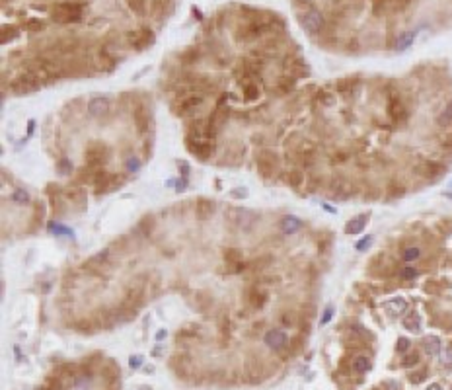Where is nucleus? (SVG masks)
I'll return each mask as SVG.
<instances>
[{
	"label": "nucleus",
	"mask_w": 452,
	"mask_h": 390,
	"mask_svg": "<svg viewBox=\"0 0 452 390\" xmlns=\"http://www.w3.org/2000/svg\"><path fill=\"white\" fill-rule=\"evenodd\" d=\"M203 101H205V96L199 90H195V86L189 84V86H183L178 90L176 99L172 103V111L178 117H189L203 105Z\"/></svg>",
	"instance_id": "nucleus-1"
},
{
	"label": "nucleus",
	"mask_w": 452,
	"mask_h": 390,
	"mask_svg": "<svg viewBox=\"0 0 452 390\" xmlns=\"http://www.w3.org/2000/svg\"><path fill=\"white\" fill-rule=\"evenodd\" d=\"M28 70H32L39 82H51V80L61 78V76L65 74V72H63V66L59 65L57 61L45 59V57L33 59L32 63H30V66H28Z\"/></svg>",
	"instance_id": "nucleus-2"
},
{
	"label": "nucleus",
	"mask_w": 452,
	"mask_h": 390,
	"mask_svg": "<svg viewBox=\"0 0 452 390\" xmlns=\"http://www.w3.org/2000/svg\"><path fill=\"white\" fill-rule=\"evenodd\" d=\"M51 18L59 24H70L82 20V4L78 2H59L51 10Z\"/></svg>",
	"instance_id": "nucleus-3"
},
{
	"label": "nucleus",
	"mask_w": 452,
	"mask_h": 390,
	"mask_svg": "<svg viewBox=\"0 0 452 390\" xmlns=\"http://www.w3.org/2000/svg\"><path fill=\"white\" fill-rule=\"evenodd\" d=\"M386 113H388V117H390L394 123H398V125H402V123H406V121L409 119V111H407V107H406L402 96H400L396 90L388 92Z\"/></svg>",
	"instance_id": "nucleus-4"
},
{
	"label": "nucleus",
	"mask_w": 452,
	"mask_h": 390,
	"mask_svg": "<svg viewBox=\"0 0 452 390\" xmlns=\"http://www.w3.org/2000/svg\"><path fill=\"white\" fill-rule=\"evenodd\" d=\"M84 156H86L88 166H92L96 170H101V166L109 158V146L105 143H90L86 146V150H84Z\"/></svg>",
	"instance_id": "nucleus-5"
},
{
	"label": "nucleus",
	"mask_w": 452,
	"mask_h": 390,
	"mask_svg": "<svg viewBox=\"0 0 452 390\" xmlns=\"http://www.w3.org/2000/svg\"><path fill=\"white\" fill-rule=\"evenodd\" d=\"M277 164H279L277 152H273L269 148H263L258 154V172L265 180H271L277 174Z\"/></svg>",
	"instance_id": "nucleus-6"
},
{
	"label": "nucleus",
	"mask_w": 452,
	"mask_h": 390,
	"mask_svg": "<svg viewBox=\"0 0 452 390\" xmlns=\"http://www.w3.org/2000/svg\"><path fill=\"white\" fill-rule=\"evenodd\" d=\"M185 146L201 162H207L215 154V141H197V139H191L185 135Z\"/></svg>",
	"instance_id": "nucleus-7"
},
{
	"label": "nucleus",
	"mask_w": 452,
	"mask_h": 390,
	"mask_svg": "<svg viewBox=\"0 0 452 390\" xmlns=\"http://www.w3.org/2000/svg\"><path fill=\"white\" fill-rule=\"evenodd\" d=\"M123 178H119V174H107V172H103V170H99L96 176V180H94V190H96L97 195L101 194H109V192H113L115 188H119V186H123Z\"/></svg>",
	"instance_id": "nucleus-8"
},
{
	"label": "nucleus",
	"mask_w": 452,
	"mask_h": 390,
	"mask_svg": "<svg viewBox=\"0 0 452 390\" xmlns=\"http://www.w3.org/2000/svg\"><path fill=\"white\" fill-rule=\"evenodd\" d=\"M267 30H269V24H265L261 20H250L244 26L238 28L236 39L238 41H254V39H258L259 35H263Z\"/></svg>",
	"instance_id": "nucleus-9"
},
{
	"label": "nucleus",
	"mask_w": 452,
	"mask_h": 390,
	"mask_svg": "<svg viewBox=\"0 0 452 390\" xmlns=\"http://www.w3.org/2000/svg\"><path fill=\"white\" fill-rule=\"evenodd\" d=\"M39 86H41V82L35 78V74H33L32 70H28V68H26V72H22L20 76H16V78L12 80V84H10L12 92H16V94L35 92Z\"/></svg>",
	"instance_id": "nucleus-10"
},
{
	"label": "nucleus",
	"mask_w": 452,
	"mask_h": 390,
	"mask_svg": "<svg viewBox=\"0 0 452 390\" xmlns=\"http://www.w3.org/2000/svg\"><path fill=\"white\" fill-rule=\"evenodd\" d=\"M300 26L310 33V35H316L323 30V16L320 10L316 8H308L306 12L300 14Z\"/></svg>",
	"instance_id": "nucleus-11"
},
{
	"label": "nucleus",
	"mask_w": 452,
	"mask_h": 390,
	"mask_svg": "<svg viewBox=\"0 0 452 390\" xmlns=\"http://www.w3.org/2000/svg\"><path fill=\"white\" fill-rule=\"evenodd\" d=\"M127 41H129V45L135 51H144L146 47H150L154 43V33L148 28H140L136 32H131L127 35Z\"/></svg>",
	"instance_id": "nucleus-12"
},
{
	"label": "nucleus",
	"mask_w": 452,
	"mask_h": 390,
	"mask_svg": "<svg viewBox=\"0 0 452 390\" xmlns=\"http://www.w3.org/2000/svg\"><path fill=\"white\" fill-rule=\"evenodd\" d=\"M225 261H226V267H228V273H242L248 267V263L242 261V252L236 250V248L226 250Z\"/></svg>",
	"instance_id": "nucleus-13"
},
{
	"label": "nucleus",
	"mask_w": 452,
	"mask_h": 390,
	"mask_svg": "<svg viewBox=\"0 0 452 390\" xmlns=\"http://www.w3.org/2000/svg\"><path fill=\"white\" fill-rule=\"evenodd\" d=\"M225 98L226 96H223V99H221V101H219V105H217V109H215V111H213V115L209 117V127L215 131V133L221 129L226 121H228V117H230L228 107H225Z\"/></svg>",
	"instance_id": "nucleus-14"
},
{
	"label": "nucleus",
	"mask_w": 452,
	"mask_h": 390,
	"mask_svg": "<svg viewBox=\"0 0 452 390\" xmlns=\"http://www.w3.org/2000/svg\"><path fill=\"white\" fill-rule=\"evenodd\" d=\"M267 298H269V292L265 291V289L250 287V289L246 291V300H248L254 308H263L265 302H267Z\"/></svg>",
	"instance_id": "nucleus-15"
},
{
	"label": "nucleus",
	"mask_w": 452,
	"mask_h": 390,
	"mask_svg": "<svg viewBox=\"0 0 452 390\" xmlns=\"http://www.w3.org/2000/svg\"><path fill=\"white\" fill-rule=\"evenodd\" d=\"M287 334L285 332H281V330H269L267 334H265V343H267V347H271V349H283L285 345H287Z\"/></svg>",
	"instance_id": "nucleus-16"
},
{
	"label": "nucleus",
	"mask_w": 452,
	"mask_h": 390,
	"mask_svg": "<svg viewBox=\"0 0 452 390\" xmlns=\"http://www.w3.org/2000/svg\"><path fill=\"white\" fill-rule=\"evenodd\" d=\"M213 215H215V203L209 199H199L195 207V217L199 221H209Z\"/></svg>",
	"instance_id": "nucleus-17"
},
{
	"label": "nucleus",
	"mask_w": 452,
	"mask_h": 390,
	"mask_svg": "<svg viewBox=\"0 0 452 390\" xmlns=\"http://www.w3.org/2000/svg\"><path fill=\"white\" fill-rule=\"evenodd\" d=\"M384 308H386L388 314H392V316H400V314H404V312L407 310V300H406V298H402V296L390 298V300L384 302Z\"/></svg>",
	"instance_id": "nucleus-18"
},
{
	"label": "nucleus",
	"mask_w": 452,
	"mask_h": 390,
	"mask_svg": "<svg viewBox=\"0 0 452 390\" xmlns=\"http://www.w3.org/2000/svg\"><path fill=\"white\" fill-rule=\"evenodd\" d=\"M133 119H135V125H136V129L140 131V133H146L148 131V127H150V113H146L144 107H136L133 111Z\"/></svg>",
	"instance_id": "nucleus-19"
},
{
	"label": "nucleus",
	"mask_w": 452,
	"mask_h": 390,
	"mask_svg": "<svg viewBox=\"0 0 452 390\" xmlns=\"http://www.w3.org/2000/svg\"><path fill=\"white\" fill-rule=\"evenodd\" d=\"M107 109H109V99H107V98H103V96L92 98V99H90V103H88V111H90L94 117L103 115Z\"/></svg>",
	"instance_id": "nucleus-20"
},
{
	"label": "nucleus",
	"mask_w": 452,
	"mask_h": 390,
	"mask_svg": "<svg viewBox=\"0 0 452 390\" xmlns=\"http://www.w3.org/2000/svg\"><path fill=\"white\" fill-rule=\"evenodd\" d=\"M97 172H99V170L92 168V166H88V164H84V166L78 170V176H76V184H80V186H84V184H94V180H96Z\"/></svg>",
	"instance_id": "nucleus-21"
},
{
	"label": "nucleus",
	"mask_w": 452,
	"mask_h": 390,
	"mask_svg": "<svg viewBox=\"0 0 452 390\" xmlns=\"http://www.w3.org/2000/svg\"><path fill=\"white\" fill-rule=\"evenodd\" d=\"M292 88H294V76H281V78L275 82L273 92L279 94V96H287Z\"/></svg>",
	"instance_id": "nucleus-22"
},
{
	"label": "nucleus",
	"mask_w": 452,
	"mask_h": 390,
	"mask_svg": "<svg viewBox=\"0 0 452 390\" xmlns=\"http://www.w3.org/2000/svg\"><path fill=\"white\" fill-rule=\"evenodd\" d=\"M423 349H425V353H429V355H439V353L443 351L441 340H439L437 336H427V338L423 340Z\"/></svg>",
	"instance_id": "nucleus-23"
},
{
	"label": "nucleus",
	"mask_w": 452,
	"mask_h": 390,
	"mask_svg": "<svg viewBox=\"0 0 452 390\" xmlns=\"http://www.w3.org/2000/svg\"><path fill=\"white\" fill-rule=\"evenodd\" d=\"M142 294H144L142 285H133V287L127 289V298H125V302H129L131 306H135V302H136V304H142ZM135 308H136V306H135Z\"/></svg>",
	"instance_id": "nucleus-24"
},
{
	"label": "nucleus",
	"mask_w": 452,
	"mask_h": 390,
	"mask_svg": "<svg viewBox=\"0 0 452 390\" xmlns=\"http://www.w3.org/2000/svg\"><path fill=\"white\" fill-rule=\"evenodd\" d=\"M302 227H304V223L300 219H296V217H285L281 221V228H283L285 234H294L296 230H300Z\"/></svg>",
	"instance_id": "nucleus-25"
},
{
	"label": "nucleus",
	"mask_w": 452,
	"mask_h": 390,
	"mask_svg": "<svg viewBox=\"0 0 452 390\" xmlns=\"http://www.w3.org/2000/svg\"><path fill=\"white\" fill-rule=\"evenodd\" d=\"M437 125L443 127V129H447V127H451L452 125V101H449V103L445 105V109L437 115Z\"/></svg>",
	"instance_id": "nucleus-26"
},
{
	"label": "nucleus",
	"mask_w": 452,
	"mask_h": 390,
	"mask_svg": "<svg viewBox=\"0 0 452 390\" xmlns=\"http://www.w3.org/2000/svg\"><path fill=\"white\" fill-rule=\"evenodd\" d=\"M366 221H368V215H361V217H357L353 221H349L347 227H345V232H347V234H359V232L364 228Z\"/></svg>",
	"instance_id": "nucleus-27"
},
{
	"label": "nucleus",
	"mask_w": 452,
	"mask_h": 390,
	"mask_svg": "<svg viewBox=\"0 0 452 390\" xmlns=\"http://www.w3.org/2000/svg\"><path fill=\"white\" fill-rule=\"evenodd\" d=\"M404 328L407 330V332H413V334H417L421 330V316L417 314V312H411V314H407L406 318H404Z\"/></svg>",
	"instance_id": "nucleus-28"
},
{
	"label": "nucleus",
	"mask_w": 452,
	"mask_h": 390,
	"mask_svg": "<svg viewBox=\"0 0 452 390\" xmlns=\"http://www.w3.org/2000/svg\"><path fill=\"white\" fill-rule=\"evenodd\" d=\"M271 263H273V256L263 254V256L256 258L254 261H250V263H248V267H250V269H254V271H263V269H267Z\"/></svg>",
	"instance_id": "nucleus-29"
},
{
	"label": "nucleus",
	"mask_w": 452,
	"mask_h": 390,
	"mask_svg": "<svg viewBox=\"0 0 452 390\" xmlns=\"http://www.w3.org/2000/svg\"><path fill=\"white\" fill-rule=\"evenodd\" d=\"M99 63H101V68H105V70H113L115 65H117V59L111 55V51L101 49V51H99Z\"/></svg>",
	"instance_id": "nucleus-30"
},
{
	"label": "nucleus",
	"mask_w": 452,
	"mask_h": 390,
	"mask_svg": "<svg viewBox=\"0 0 452 390\" xmlns=\"http://www.w3.org/2000/svg\"><path fill=\"white\" fill-rule=\"evenodd\" d=\"M199 57H201V51L197 47H191V49H185L180 55V61H181V65H193V63L199 61Z\"/></svg>",
	"instance_id": "nucleus-31"
},
{
	"label": "nucleus",
	"mask_w": 452,
	"mask_h": 390,
	"mask_svg": "<svg viewBox=\"0 0 452 390\" xmlns=\"http://www.w3.org/2000/svg\"><path fill=\"white\" fill-rule=\"evenodd\" d=\"M415 35H417V32H415V30H413V32L402 33V35L398 37V41H396V49H398V51H404V49H407V47L413 43Z\"/></svg>",
	"instance_id": "nucleus-32"
},
{
	"label": "nucleus",
	"mask_w": 452,
	"mask_h": 390,
	"mask_svg": "<svg viewBox=\"0 0 452 390\" xmlns=\"http://www.w3.org/2000/svg\"><path fill=\"white\" fill-rule=\"evenodd\" d=\"M287 184H289L291 188H294V190H298V188L304 184V174H302L300 170H291V172L287 174Z\"/></svg>",
	"instance_id": "nucleus-33"
},
{
	"label": "nucleus",
	"mask_w": 452,
	"mask_h": 390,
	"mask_svg": "<svg viewBox=\"0 0 452 390\" xmlns=\"http://www.w3.org/2000/svg\"><path fill=\"white\" fill-rule=\"evenodd\" d=\"M57 47H59L61 53H74L76 47H78V39H72V37L61 39V41H57Z\"/></svg>",
	"instance_id": "nucleus-34"
},
{
	"label": "nucleus",
	"mask_w": 452,
	"mask_h": 390,
	"mask_svg": "<svg viewBox=\"0 0 452 390\" xmlns=\"http://www.w3.org/2000/svg\"><path fill=\"white\" fill-rule=\"evenodd\" d=\"M242 94H244L246 99L254 101V99H258L259 98V86L258 84H244V86H242Z\"/></svg>",
	"instance_id": "nucleus-35"
},
{
	"label": "nucleus",
	"mask_w": 452,
	"mask_h": 390,
	"mask_svg": "<svg viewBox=\"0 0 452 390\" xmlns=\"http://www.w3.org/2000/svg\"><path fill=\"white\" fill-rule=\"evenodd\" d=\"M353 369H355L357 373H361V375L366 373V371H370V359L359 355V357L353 361Z\"/></svg>",
	"instance_id": "nucleus-36"
},
{
	"label": "nucleus",
	"mask_w": 452,
	"mask_h": 390,
	"mask_svg": "<svg viewBox=\"0 0 452 390\" xmlns=\"http://www.w3.org/2000/svg\"><path fill=\"white\" fill-rule=\"evenodd\" d=\"M129 8L136 14V16H144L146 14V0H127Z\"/></svg>",
	"instance_id": "nucleus-37"
},
{
	"label": "nucleus",
	"mask_w": 452,
	"mask_h": 390,
	"mask_svg": "<svg viewBox=\"0 0 452 390\" xmlns=\"http://www.w3.org/2000/svg\"><path fill=\"white\" fill-rule=\"evenodd\" d=\"M65 195L72 201V203H78V205H84V201H86V195H84V192H80V190H68V192H65Z\"/></svg>",
	"instance_id": "nucleus-38"
},
{
	"label": "nucleus",
	"mask_w": 452,
	"mask_h": 390,
	"mask_svg": "<svg viewBox=\"0 0 452 390\" xmlns=\"http://www.w3.org/2000/svg\"><path fill=\"white\" fill-rule=\"evenodd\" d=\"M419 256H421V250L417 246L406 248V250L402 252V260L404 261H415V260H419Z\"/></svg>",
	"instance_id": "nucleus-39"
},
{
	"label": "nucleus",
	"mask_w": 452,
	"mask_h": 390,
	"mask_svg": "<svg viewBox=\"0 0 452 390\" xmlns=\"http://www.w3.org/2000/svg\"><path fill=\"white\" fill-rule=\"evenodd\" d=\"M57 172H59L61 176H70V174H72V162H70L68 158H61V160L57 162Z\"/></svg>",
	"instance_id": "nucleus-40"
},
{
	"label": "nucleus",
	"mask_w": 452,
	"mask_h": 390,
	"mask_svg": "<svg viewBox=\"0 0 452 390\" xmlns=\"http://www.w3.org/2000/svg\"><path fill=\"white\" fill-rule=\"evenodd\" d=\"M419 275V269H415V267H404L402 271H400V277L404 279V281H411V279H415Z\"/></svg>",
	"instance_id": "nucleus-41"
},
{
	"label": "nucleus",
	"mask_w": 452,
	"mask_h": 390,
	"mask_svg": "<svg viewBox=\"0 0 452 390\" xmlns=\"http://www.w3.org/2000/svg\"><path fill=\"white\" fill-rule=\"evenodd\" d=\"M154 228V219L150 217V219H144V221H140L138 223V227H136V230H140L142 232V236H146V234H150V230Z\"/></svg>",
	"instance_id": "nucleus-42"
},
{
	"label": "nucleus",
	"mask_w": 452,
	"mask_h": 390,
	"mask_svg": "<svg viewBox=\"0 0 452 390\" xmlns=\"http://www.w3.org/2000/svg\"><path fill=\"white\" fill-rule=\"evenodd\" d=\"M49 230H51L53 234H57V236H74L70 228L61 227V225H49Z\"/></svg>",
	"instance_id": "nucleus-43"
},
{
	"label": "nucleus",
	"mask_w": 452,
	"mask_h": 390,
	"mask_svg": "<svg viewBox=\"0 0 452 390\" xmlns=\"http://www.w3.org/2000/svg\"><path fill=\"white\" fill-rule=\"evenodd\" d=\"M45 28V24L41 22V20H35V18H32V20H28L26 22V30L28 32H41Z\"/></svg>",
	"instance_id": "nucleus-44"
},
{
	"label": "nucleus",
	"mask_w": 452,
	"mask_h": 390,
	"mask_svg": "<svg viewBox=\"0 0 452 390\" xmlns=\"http://www.w3.org/2000/svg\"><path fill=\"white\" fill-rule=\"evenodd\" d=\"M16 33H18V30L14 28V26H4L2 28V43H8V39H14L16 37Z\"/></svg>",
	"instance_id": "nucleus-45"
},
{
	"label": "nucleus",
	"mask_w": 452,
	"mask_h": 390,
	"mask_svg": "<svg viewBox=\"0 0 452 390\" xmlns=\"http://www.w3.org/2000/svg\"><path fill=\"white\" fill-rule=\"evenodd\" d=\"M12 201H16V203H28L30 201V195H28L26 190H16L12 194Z\"/></svg>",
	"instance_id": "nucleus-46"
},
{
	"label": "nucleus",
	"mask_w": 452,
	"mask_h": 390,
	"mask_svg": "<svg viewBox=\"0 0 452 390\" xmlns=\"http://www.w3.org/2000/svg\"><path fill=\"white\" fill-rule=\"evenodd\" d=\"M439 355H441V363H443V365L452 367V347H445Z\"/></svg>",
	"instance_id": "nucleus-47"
},
{
	"label": "nucleus",
	"mask_w": 452,
	"mask_h": 390,
	"mask_svg": "<svg viewBox=\"0 0 452 390\" xmlns=\"http://www.w3.org/2000/svg\"><path fill=\"white\" fill-rule=\"evenodd\" d=\"M404 367H413V365H417L419 363V353L417 351H413V353H407L406 357H404Z\"/></svg>",
	"instance_id": "nucleus-48"
},
{
	"label": "nucleus",
	"mask_w": 452,
	"mask_h": 390,
	"mask_svg": "<svg viewBox=\"0 0 452 390\" xmlns=\"http://www.w3.org/2000/svg\"><path fill=\"white\" fill-rule=\"evenodd\" d=\"M294 322H296V318H294V314H292V312H283V314H281V324L285 326V328H291V326H294Z\"/></svg>",
	"instance_id": "nucleus-49"
},
{
	"label": "nucleus",
	"mask_w": 452,
	"mask_h": 390,
	"mask_svg": "<svg viewBox=\"0 0 452 390\" xmlns=\"http://www.w3.org/2000/svg\"><path fill=\"white\" fill-rule=\"evenodd\" d=\"M230 197H234V199H246L248 197V190L246 188H236V190L230 192Z\"/></svg>",
	"instance_id": "nucleus-50"
},
{
	"label": "nucleus",
	"mask_w": 452,
	"mask_h": 390,
	"mask_svg": "<svg viewBox=\"0 0 452 390\" xmlns=\"http://www.w3.org/2000/svg\"><path fill=\"white\" fill-rule=\"evenodd\" d=\"M409 345H411V343H409V340H407V338H400V340H398V351L406 353V351L409 349Z\"/></svg>",
	"instance_id": "nucleus-51"
},
{
	"label": "nucleus",
	"mask_w": 452,
	"mask_h": 390,
	"mask_svg": "<svg viewBox=\"0 0 452 390\" xmlns=\"http://www.w3.org/2000/svg\"><path fill=\"white\" fill-rule=\"evenodd\" d=\"M138 168H140V160L135 158V156H131L129 160H127V170H129V172H136Z\"/></svg>",
	"instance_id": "nucleus-52"
},
{
	"label": "nucleus",
	"mask_w": 452,
	"mask_h": 390,
	"mask_svg": "<svg viewBox=\"0 0 452 390\" xmlns=\"http://www.w3.org/2000/svg\"><path fill=\"white\" fill-rule=\"evenodd\" d=\"M370 244H372V236H364V240H361V242L357 244V250H359V252H362V250H364V248H368Z\"/></svg>",
	"instance_id": "nucleus-53"
},
{
	"label": "nucleus",
	"mask_w": 452,
	"mask_h": 390,
	"mask_svg": "<svg viewBox=\"0 0 452 390\" xmlns=\"http://www.w3.org/2000/svg\"><path fill=\"white\" fill-rule=\"evenodd\" d=\"M76 328H78V330H82V332H84V334H88V332H92V326H90V322H88V320H80V322H78V324H76Z\"/></svg>",
	"instance_id": "nucleus-54"
},
{
	"label": "nucleus",
	"mask_w": 452,
	"mask_h": 390,
	"mask_svg": "<svg viewBox=\"0 0 452 390\" xmlns=\"http://www.w3.org/2000/svg\"><path fill=\"white\" fill-rule=\"evenodd\" d=\"M331 314H333V306H327V308H325V312H323V318H322V322H320V324L322 326L327 324V322L331 320Z\"/></svg>",
	"instance_id": "nucleus-55"
},
{
	"label": "nucleus",
	"mask_w": 452,
	"mask_h": 390,
	"mask_svg": "<svg viewBox=\"0 0 452 390\" xmlns=\"http://www.w3.org/2000/svg\"><path fill=\"white\" fill-rule=\"evenodd\" d=\"M425 377H427V371H421V373H413L409 379H411L413 383H421V381H425Z\"/></svg>",
	"instance_id": "nucleus-56"
},
{
	"label": "nucleus",
	"mask_w": 452,
	"mask_h": 390,
	"mask_svg": "<svg viewBox=\"0 0 452 390\" xmlns=\"http://www.w3.org/2000/svg\"><path fill=\"white\" fill-rule=\"evenodd\" d=\"M180 172H181V176H183V178H187V176H189V164L185 162V160H181V162H180Z\"/></svg>",
	"instance_id": "nucleus-57"
},
{
	"label": "nucleus",
	"mask_w": 452,
	"mask_h": 390,
	"mask_svg": "<svg viewBox=\"0 0 452 390\" xmlns=\"http://www.w3.org/2000/svg\"><path fill=\"white\" fill-rule=\"evenodd\" d=\"M129 365L133 367V369H138V367L142 365V357H138V355H136V357H131L129 359Z\"/></svg>",
	"instance_id": "nucleus-58"
},
{
	"label": "nucleus",
	"mask_w": 452,
	"mask_h": 390,
	"mask_svg": "<svg viewBox=\"0 0 452 390\" xmlns=\"http://www.w3.org/2000/svg\"><path fill=\"white\" fill-rule=\"evenodd\" d=\"M185 186H187V178H183V180H178V182H176V190H178V192H183V190H185Z\"/></svg>",
	"instance_id": "nucleus-59"
},
{
	"label": "nucleus",
	"mask_w": 452,
	"mask_h": 390,
	"mask_svg": "<svg viewBox=\"0 0 452 390\" xmlns=\"http://www.w3.org/2000/svg\"><path fill=\"white\" fill-rule=\"evenodd\" d=\"M109 260V250H103V252H99V256L96 258V261H105Z\"/></svg>",
	"instance_id": "nucleus-60"
},
{
	"label": "nucleus",
	"mask_w": 452,
	"mask_h": 390,
	"mask_svg": "<svg viewBox=\"0 0 452 390\" xmlns=\"http://www.w3.org/2000/svg\"><path fill=\"white\" fill-rule=\"evenodd\" d=\"M193 14H195V18H197V20H203V14H201L197 8H193Z\"/></svg>",
	"instance_id": "nucleus-61"
},
{
	"label": "nucleus",
	"mask_w": 452,
	"mask_h": 390,
	"mask_svg": "<svg viewBox=\"0 0 452 390\" xmlns=\"http://www.w3.org/2000/svg\"><path fill=\"white\" fill-rule=\"evenodd\" d=\"M427 390H443V387H441V385H431Z\"/></svg>",
	"instance_id": "nucleus-62"
},
{
	"label": "nucleus",
	"mask_w": 452,
	"mask_h": 390,
	"mask_svg": "<svg viewBox=\"0 0 452 390\" xmlns=\"http://www.w3.org/2000/svg\"><path fill=\"white\" fill-rule=\"evenodd\" d=\"M164 336H166V330H160V332L156 334V338H158V340H164Z\"/></svg>",
	"instance_id": "nucleus-63"
},
{
	"label": "nucleus",
	"mask_w": 452,
	"mask_h": 390,
	"mask_svg": "<svg viewBox=\"0 0 452 390\" xmlns=\"http://www.w3.org/2000/svg\"><path fill=\"white\" fill-rule=\"evenodd\" d=\"M33 127H35V121L32 119V121H30V131H28V135H32L33 133Z\"/></svg>",
	"instance_id": "nucleus-64"
}]
</instances>
